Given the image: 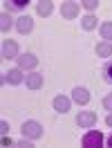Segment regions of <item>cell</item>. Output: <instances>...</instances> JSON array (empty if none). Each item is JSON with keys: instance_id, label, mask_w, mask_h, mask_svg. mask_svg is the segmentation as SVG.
Wrapping results in <instances>:
<instances>
[{"instance_id": "obj_1", "label": "cell", "mask_w": 112, "mask_h": 148, "mask_svg": "<svg viewBox=\"0 0 112 148\" xmlns=\"http://www.w3.org/2000/svg\"><path fill=\"white\" fill-rule=\"evenodd\" d=\"M20 132H23V137L25 139H40L43 137V126L38 123V121L34 119H27V121H23V128H20Z\"/></svg>"}, {"instance_id": "obj_2", "label": "cell", "mask_w": 112, "mask_h": 148, "mask_svg": "<svg viewBox=\"0 0 112 148\" xmlns=\"http://www.w3.org/2000/svg\"><path fill=\"white\" fill-rule=\"evenodd\" d=\"M81 144H83L85 148H99V146H103V135L99 132V130L90 128V130H87V132L83 135Z\"/></svg>"}, {"instance_id": "obj_3", "label": "cell", "mask_w": 112, "mask_h": 148, "mask_svg": "<svg viewBox=\"0 0 112 148\" xmlns=\"http://www.w3.org/2000/svg\"><path fill=\"white\" fill-rule=\"evenodd\" d=\"M79 14H81V5L74 2V0H67V2L61 5V16H63V18L76 20V18H79Z\"/></svg>"}, {"instance_id": "obj_4", "label": "cell", "mask_w": 112, "mask_h": 148, "mask_svg": "<svg viewBox=\"0 0 112 148\" xmlns=\"http://www.w3.org/2000/svg\"><path fill=\"white\" fill-rule=\"evenodd\" d=\"M25 76H27V74H23V70H20V67H11V70H7V72L2 74V83L20 85L23 81H25Z\"/></svg>"}, {"instance_id": "obj_5", "label": "cell", "mask_w": 112, "mask_h": 148, "mask_svg": "<svg viewBox=\"0 0 112 148\" xmlns=\"http://www.w3.org/2000/svg\"><path fill=\"white\" fill-rule=\"evenodd\" d=\"M94 123H96V114L90 110H81L79 114H76V126L79 128H94Z\"/></svg>"}, {"instance_id": "obj_6", "label": "cell", "mask_w": 112, "mask_h": 148, "mask_svg": "<svg viewBox=\"0 0 112 148\" xmlns=\"http://www.w3.org/2000/svg\"><path fill=\"white\" fill-rule=\"evenodd\" d=\"M16 63H18L20 70H29V72H34L38 67V56L34 54H20L18 58H16Z\"/></svg>"}, {"instance_id": "obj_7", "label": "cell", "mask_w": 112, "mask_h": 148, "mask_svg": "<svg viewBox=\"0 0 112 148\" xmlns=\"http://www.w3.org/2000/svg\"><path fill=\"white\" fill-rule=\"evenodd\" d=\"M20 47L16 40H2V58H18Z\"/></svg>"}, {"instance_id": "obj_8", "label": "cell", "mask_w": 112, "mask_h": 148, "mask_svg": "<svg viewBox=\"0 0 112 148\" xmlns=\"http://www.w3.org/2000/svg\"><path fill=\"white\" fill-rule=\"evenodd\" d=\"M14 27L18 29V34H29L31 29H34V18L31 16H20L16 18V25Z\"/></svg>"}, {"instance_id": "obj_9", "label": "cell", "mask_w": 112, "mask_h": 148, "mask_svg": "<svg viewBox=\"0 0 112 148\" xmlns=\"http://www.w3.org/2000/svg\"><path fill=\"white\" fill-rule=\"evenodd\" d=\"M52 106H54L56 112H61V114H65L67 110H70V106H72V99H67L65 94H58V97H54V101H52Z\"/></svg>"}, {"instance_id": "obj_10", "label": "cell", "mask_w": 112, "mask_h": 148, "mask_svg": "<svg viewBox=\"0 0 112 148\" xmlns=\"http://www.w3.org/2000/svg\"><path fill=\"white\" fill-rule=\"evenodd\" d=\"M72 101H74L76 106L90 103V92H87V88H74V90H72Z\"/></svg>"}, {"instance_id": "obj_11", "label": "cell", "mask_w": 112, "mask_h": 148, "mask_svg": "<svg viewBox=\"0 0 112 148\" xmlns=\"http://www.w3.org/2000/svg\"><path fill=\"white\" fill-rule=\"evenodd\" d=\"M25 85H27L29 90H40V88H43V74L29 72L27 76H25Z\"/></svg>"}, {"instance_id": "obj_12", "label": "cell", "mask_w": 112, "mask_h": 148, "mask_svg": "<svg viewBox=\"0 0 112 148\" xmlns=\"http://www.w3.org/2000/svg\"><path fill=\"white\" fill-rule=\"evenodd\" d=\"M52 11H54V2H52V0H43V2H38V5H36V14H38V16H43V18H47Z\"/></svg>"}, {"instance_id": "obj_13", "label": "cell", "mask_w": 112, "mask_h": 148, "mask_svg": "<svg viewBox=\"0 0 112 148\" xmlns=\"http://www.w3.org/2000/svg\"><path fill=\"white\" fill-rule=\"evenodd\" d=\"M96 54L101 56V58H110L112 56V43H108V40H101V43H96Z\"/></svg>"}, {"instance_id": "obj_14", "label": "cell", "mask_w": 112, "mask_h": 148, "mask_svg": "<svg viewBox=\"0 0 112 148\" xmlns=\"http://www.w3.org/2000/svg\"><path fill=\"white\" fill-rule=\"evenodd\" d=\"M96 25H99V18H96L94 14H87V16H83V18H81V27H83L85 32H92Z\"/></svg>"}, {"instance_id": "obj_15", "label": "cell", "mask_w": 112, "mask_h": 148, "mask_svg": "<svg viewBox=\"0 0 112 148\" xmlns=\"http://www.w3.org/2000/svg\"><path fill=\"white\" fill-rule=\"evenodd\" d=\"M11 25H16V20L11 18L7 11H2V14H0V32H2V34H5V32H9Z\"/></svg>"}, {"instance_id": "obj_16", "label": "cell", "mask_w": 112, "mask_h": 148, "mask_svg": "<svg viewBox=\"0 0 112 148\" xmlns=\"http://www.w3.org/2000/svg\"><path fill=\"white\" fill-rule=\"evenodd\" d=\"M99 32H101V38H103V40L112 43V20H105V23H101Z\"/></svg>"}, {"instance_id": "obj_17", "label": "cell", "mask_w": 112, "mask_h": 148, "mask_svg": "<svg viewBox=\"0 0 112 148\" xmlns=\"http://www.w3.org/2000/svg\"><path fill=\"white\" fill-rule=\"evenodd\" d=\"M29 2L27 0H5V9L9 11H18V9H25Z\"/></svg>"}, {"instance_id": "obj_18", "label": "cell", "mask_w": 112, "mask_h": 148, "mask_svg": "<svg viewBox=\"0 0 112 148\" xmlns=\"http://www.w3.org/2000/svg\"><path fill=\"white\" fill-rule=\"evenodd\" d=\"M103 81L112 85V61H108V63L103 65Z\"/></svg>"}, {"instance_id": "obj_19", "label": "cell", "mask_w": 112, "mask_h": 148, "mask_svg": "<svg viewBox=\"0 0 112 148\" xmlns=\"http://www.w3.org/2000/svg\"><path fill=\"white\" fill-rule=\"evenodd\" d=\"M83 7H85L87 11H90V14H92V11H96L99 2H96V0H83Z\"/></svg>"}, {"instance_id": "obj_20", "label": "cell", "mask_w": 112, "mask_h": 148, "mask_svg": "<svg viewBox=\"0 0 112 148\" xmlns=\"http://www.w3.org/2000/svg\"><path fill=\"white\" fill-rule=\"evenodd\" d=\"M103 108L112 112V92H108L105 97H103Z\"/></svg>"}, {"instance_id": "obj_21", "label": "cell", "mask_w": 112, "mask_h": 148, "mask_svg": "<svg viewBox=\"0 0 112 148\" xmlns=\"http://www.w3.org/2000/svg\"><path fill=\"white\" fill-rule=\"evenodd\" d=\"M0 130H2V135H7V132H9V123H7L5 119L0 121Z\"/></svg>"}, {"instance_id": "obj_22", "label": "cell", "mask_w": 112, "mask_h": 148, "mask_svg": "<svg viewBox=\"0 0 112 148\" xmlns=\"http://www.w3.org/2000/svg\"><path fill=\"white\" fill-rule=\"evenodd\" d=\"M2 146H14V141H11L7 135H2Z\"/></svg>"}, {"instance_id": "obj_23", "label": "cell", "mask_w": 112, "mask_h": 148, "mask_svg": "<svg viewBox=\"0 0 112 148\" xmlns=\"http://www.w3.org/2000/svg\"><path fill=\"white\" fill-rule=\"evenodd\" d=\"M105 126H108V128H112V112L105 117Z\"/></svg>"}, {"instance_id": "obj_24", "label": "cell", "mask_w": 112, "mask_h": 148, "mask_svg": "<svg viewBox=\"0 0 112 148\" xmlns=\"http://www.w3.org/2000/svg\"><path fill=\"white\" fill-rule=\"evenodd\" d=\"M108 146H112V135H110V139H108Z\"/></svg>"}]
</instances>
